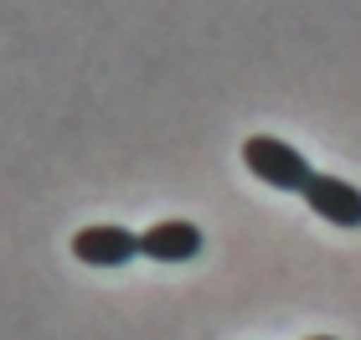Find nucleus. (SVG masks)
Segmentation results:
<instances>
[{
  "mask_svg": "<svg viewBox=\"0 0 361 340\" xmlns=\"http://www.w3.org/2000/svg\"><path fill=\"white\" fill-rule=\"evenodd\" d=\"M243 165H248V175H258L264 186L289 191V196H305V186L315 181V165H310L294 144H284L279 134H248L243 139Z\"/></svg>",
  "mask_w": 361,
  "mask_h": 340,
  "instance_id": "obj_1",
  "label": "nucleus"
},
{
  "mask_svg": "<svg viewBox=\"0 0 361 340\" xmlns=\"http://www.w3.org/2000/svg\"><path fill=\"white\" fill-rule=\"evenodd\" d=\"M73 258L88 268H124L129 258H140V232H129V227H83V232L73 237Z\"/></svg>",
  "mask_w": 361,
  "mask_h": 340,
  "instance_id": "obj_2",
  "label": "nucleus"
},
{
  "mask_svg": "<svg viewBox=\"0 0 361 340\" xmlns=\"http://www.w3.org/2000/svg\"><path fill=\"white\" fill-rule=\"evenodd\" d=\"M202 248H207L202 227L180 217H166L140 232V258H155V263H191V258H202Z\"/></svg>",
  "mask_w": 361,
  "mask_h": 340,
  "instance_id": "obj_3",
  "label": "nucleus"
},
{
  "mask_svg": "<svg viewBox=\"0 0 361 340\" xmlns=\"http://www.w3.org/2000/svg\"><path fill=\"white\" fill-rule=\"evenodd\" d=\"M305 206L315 217H325L331 227H361V191L351 181H341V175H320L305 186Z\"/></svg>",
  "mask_w": 361,
  "mask_h": 340,
  "instance_id": "obj_4",
  "label": "nucleus"
},
{
  "mask_svg": "<svg viewBox=\"0 0 361 340\" xmlns=\"http://www.w3.org/2000/svg\"><path fill=\"white\" fill-rule=\"evenodd\" d=\"M310 340H336V335H310Z\"/></svg>",
  "mask_w": 361,
  "mask_h": 340,
  "instance_id": "obj_5",
  "label": "nucleus"
}]
</instances>
